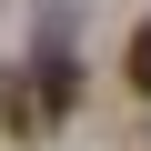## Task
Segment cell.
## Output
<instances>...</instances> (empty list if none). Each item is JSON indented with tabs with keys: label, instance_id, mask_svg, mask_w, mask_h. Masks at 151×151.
I'll return each mask as SVG.
<instances>
[{
	"label": "cell",
	"instance_id": "1",
	"mask_svg": "<svg viewBox=\"0 0 151 151\" xmlns=\"http://www.w3.org/2000/svg\"><path fill=\"white\" fill-rule=\"evenodd\" d=\"M0 121H10V131H40L50 111H40V91L30 81H10V70H0Z\"/></svg>",
	"mask_w": 151,
	"mask_h": 151
},
{
	"label": "cell",
	"instance_id": "2",
	"mask_svg": "<svg viewBox=\"0 0 151 151\" xmlns=\"http://www.w3.org/2000/svg\"><path fill=\"white\" fill-rule=\"evenodd\" d=\"M121 81L151 101V20H141V30H131V50H121Z\"/></svg>",
	"mask_w": 151,
	"mask_h": 151
}]
</instances>
